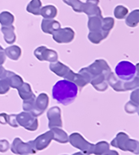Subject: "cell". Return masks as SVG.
<instances>
[{"mask_svg":"<svg viewBox=\"0 0 139 155\" xmlns=\"http://www.w3.org/2000/svg\"><path fill=\"white\" fill-rule=\"evenodd\" d=\"M111 73V68L104 60H97L88 68H84L79 71L89 83L99 91H104L107 89L106 78Z\"/></svg>","mask_w":139,"mask_h":155,"instance_id":"obj_1","label":"cell"},{"mask_svg":"<svg viewBox=\"0 0 139 155\" xmlns=\"http://www.w3.org/2000/svg\"><path fill=\"white\" fill-rule=\"evenodd\" d=\"M78 92V86L68 80H60L52 88L54 100L62 105H69L76 99Z\"/></svg>","mask_w":139,"mask_h":155,"instance_id":"obj_2","label":"cell"},{"mask_svg":"<svg viewBox=\"0 0 139 155\" xmlns=\"http://www.w3.org/2000/svg\"><path fill=\"white\" fill-rule=\"evenodd\" d=\"M49 99L46 94H41L37 98L33 96L29 100L24 101L23 109L25 112L31 113L35 117L41 115L47 108Z\"/></svg>","mask_w":139,"mask_h":155,"instance_id":"obj_3","label":"cell"},{"mask_svg":"<svg viewBox=\"0 0 139 155\" xmlns=\"http://www.w3.org/2000/svg\"><path fill=\"white\" fill-rule=\"evenodd\" d=\"M113 147H118L123 151H129L138 154V142L137 140L131 139L126 133L120 132L114 139L112 140L111 143Z\"/></svg>","mask_w":139,"mask_h":155,"instance_id":"obj_4","label":"cell"},{"mask_svg":"<svg viewBox=\"0 0 139 155\" xmlns=\"http://www.w3.org/2000/svg\"><path fill=\"white\" fill-rule=\"evenodd\" d=\"M137 65L135 66L131 62L122 61L116 67V75L120 80L124 82L132 81L137 77Z\"/></svg>","mask_w":139,"mask_h":155,"instance_id":"obj_5","label":"cell"},{"mask_svg":"<svg viewBox=\"0 0 139 155\" xmlns=\"http://www.w3.org/2000/svg\"><path fill=\"white\" fill-rule=\"evenodd\" d=\"M106 80L108 81L109 84L111 86L112 89L118 92L131 90L138 87V76L136 77L132 81L124 82L120 80L114 73L111 72L106 78Z\"/></svg>","mask_w":139,"mask_h":155,"instance_id":"obj_6","label":"cell"},{"mask_svg":"<svg viewBox=\"0 0 139 155\" xmlns=\"http://www.w3.org/2000/svg\"><path fill=\"white\" fill-rule=\"evenodd\" d=\"M68 141L74 147L79 149L80 151L86 154L89 155L93 153L94 145L92 143H89V142H87L84 139V137L80 135L79 133L71 134L69 137H68Z\"/></svg>","mask_w":139,"mask_h":155,"instance_id":"obj_7","label":"cell"},{"mask_svg":"<svg viewBox=\"0 0 139 155\" xmlns=\"http://www.w3.org/2000/svg\"><path fill=\"white\" fill-rule=\"evenodd\" d=\"M16 120L19 126L23 127L28 131L34 132L38 128V120L29 112H22L16 115Z\"/></svg>","mask_w":139,"mask_h":155,"instance_id":"obj_8","label":"cell"},{"mask_svg":"<svg viewBox=\"0 0 139 155\" xmlns=\"http://www.w3.org/2000/svg\"><path fill=\"white\" fill-rule=\"evenodd\" d=\"M11 151L14 153L19 155L31 154V153H36L31 144V141L25 143L23 141L19 139V137H16L15 139L14 140L11 146Z\"/></svg>","mask_w":139,"mask_h":155,"instance_id":"obj_9","label":"cell"},{"mask_svg":"<svg viewBox=\"0 0 139 155\" xmlns=\"http://www.w3.org/2000/svg\"><path fill=\"white\" fill-rule=\"evenodd\" d=\"M52 35L55 41L60 44H63V43L71 42L75 36V33L73 31V29L69 27L63 28V29L60 28L59 30L55 31Z\"/></svg>","mask_w":139,"mask_h":155,"instance_id":"obj_10","label":"cell"},{"mask_svg":"<svg viewBox=\"0 0 139 155\" xmlns=\"http://www.w3.org/2000/svg\"><path fill=\"white\" fill-rule=\"evenodd\" d=\"M52 139H53V133L50 130L49 132H46L42 135L37 137L34 141H31V144L35 151H41L48 147Z\"/></svg>","mask_w":139,"mask_h":155,"instance_id":"obj_11","label":"cell"},{"mask_svg":"<svg viewBox=\"0 0 139 155\" xmlns=\"http://www.w3.org/2000/svg\"><path fill=\"white\" fill-rule=\"evenodd\" d=\"M34 54L40 61H49L54 62L58 60V53L53 50L47 49L46 47H40L36 48Z\"/></svg>","mask_w":139,"mask_h":155,"instance_id":"obj_12","label":"cell"},{"mask_svg":"<svg viewBox=\"0 0 139 155\" xmlns=\"http://www.w3.org/2000/svg\"><path fill=\"white\" fill-rule=\"evenodd\" d=\"M47 117L49 120V128L61 127L62 126L61 110L58 107H52L47 111Z\"/></svg>","mask_w":139,"mask_h":155,"instance_id":"obj_13","label":"cell"},{"mask_svg":"<svg viewBox=\"0 0 139 155\" xmlns=\"http://www.w3.org/2000/svg\"><path fill=\"white\" fill-rule=\"evenodd\" d=\"M100 3L99 0H87L84 4L83 12L85 13L89 17L93 16H101L102 13L98 4Z\"/></svg>","mask_w":139,"mask_h":155,"instance_id":"obj_14","label":"cell"},{"mask_svg":"<svg viewBox=\"0 0 139 155\" xmlns=\"http://www.w3.org/2000/svg\"><path fill=\"white\" fill-rule=\"evenodd\" d=\"M61 28L60 23L54 20V19H44L41 22V30L44 33L46 34H53L55 31H57Z\"/></svg>","mask_w":139,"mask_h":155,"instance_id":"obj_15","label":"cell"},{"mask_svg":"<svg viewBox=\"0 0 139 155\" xmlns=\"http://www.w3.org/2000/svg\"><path fill=\"white\" fill-rule=\"evenodd\" d=\"M3 78H5L8 82V85L15 89H19L24 84L21 77H19V75L14 74L10 71H6Z\"/></svg>","mask_w":139,"mask_h":155,"instance_id":"obj_16","label":"cell"},{"mask_svg":"<svg viewBox=\"0 0 139 155\" xmlns=\"http://www.w3.org/2000/svg\"><path fill=\"white\" fill-rule=\"evenodd\" d=\"M102 19L103 16H93L89 17V21H88V27H89V32H95V31H100L102 32L106 37L108 36L109 34L105 33L102 31L101 29V24H102Z\"/></svg>","mask_w":139,"mask_h":155,"instance_id":"obj_17","label":"cell"},{"mask_svg":"<svg viewBox=\"0 0 139 155\" xmlns=\"http://www.w3.org/2000/svg\"><path fill=\"white\" fill-rule=\"evenodd\" d=\"M64 78H66V80L73 82L74 84H75L77 86H79L80 88L84 87L89 83V82L87 81V79L82 74H74L71 69L69 70V72L68 73V74Z\"/></svg>","mask_w":139,"mask_h":155,"instance_id":"obj_18","label":"cell"},{"mask_svg":"<svg viewBox=\"0 0 139 155\" xmlns=\"http://www.w3.org/2000/svg\"><path fill=\"white\" fill-rule=\"evenodd\" d=\"M50 69L53 73L58 74V76H60V77H65L66 75L68 74V73L69 72L70 68L68 67L65 66L62 62H58L51 63Z\"/></svg>","mask_w":139,"mask_h":155,"instance_id":"obj_19","label":"cell"},{"mask_svg":"<svg viewBox=\"0 0 139 155\" xmlns=\"http://www.w3.org/2000/svg\"><path fill=\"white\" fill-rule=\"evenodd\" d=\"M15 27L13 25L10 26H3L1 28V31L4 34V40L8 44H13L16 41V35L15 33Z\"/></svg>","mask_w":139,"mask_h":155,"instance_id":"obj_20","label":"cell"},{"mask_svg":"<svg viewBox=\"0 0 139 155\" xmlns=\"http://www.w3.org/2000/svg\"><path fill=\"white\" fill-rule=\"evenodd\" d=\"M53 133V139L60 143H67L68 142V136L63 130L59 127H54L51 129Z\"/></svg>","mask_w":139,"mask_h":155,"instance_id":"obj_21","label":"cell"},{"mask_svg":"<svg viewBox=\"0 0 139 155\" xmlns=\"http://www.w3.org/2000/svg\"><path fill=\"white\" fill-rule=\"evenodd\" d=\"M40 15L42 16L44 19H53V18H55L58 15V9L55 6L47 5V6H45L41 9Z\"/></svg>","mask_w":139,"mask_h":155,"instance_id":"obj_22","label":"cell"},{"mask_svg":"<svg viewBox=\"0 0 139 155\" xmlns=\"http://www.w3.org/2000/svg\"><path fill=\"white\" fill-rule=\"evenodd\" d=\"M18 90H19V96L23 99V101H26V100H29L33 96H35V94L31 90L30 84H26V83H24L22 86L18 89Z\"/></svg>","mask_w":139,"mask_h":155,"instance_id":"obj_23","label":"cell"},{"mask_svg":"<svg viewBox=\"0 0 139 155\" xmlns=\"http://www.w3.org/2000/svg\"><path fill=\"white\" fill-rule=\"evenodd\" d=\"M5 54L8 56L12 60H18L19 57L21 56V49L17 46H11V47H7L4 51Z\"/></svg>","mask_w":139,"mask_h":155,"instance_id":"obj_24","label":"cell"},{"mask_svg":"<svg viewBox=\"0 0 139 155\" xmlns=\"http://www.w3.org/2000/svg\"><path fill=\"white\" fill-rule=\"evenodd\" d=\"M41 9V0H32L26 7V10L35 15H40Z\"/></svg>","mask_w":139,"mask_h":155,"instance_id":"obj_25","label":"cell"},{"mask_svg":"<svg viewBox=\"0 0 139 155\" xmlns=\"http://www.w3.org/2000/svg\"><path fill=\"white\" fill-rule=\"evenodd\" d=\"M15 22V17L9 12L4 11L0 14V23L2 26H10Z\"/></svg>","mask_w":139,"mask_h":155,"instance_id":"obj_26","label":"cell"},{"mask_svg":"<svg viewBox=\"0 0 139 155\" xmlns=\"http://www.w3.org/2000/svg\"><path fill=\"white\" fill-rule=\"evenodd\" d=\"M110 150V144L106 142H100L94 146L93 153L95 155H103Z\"/></svg>","mask_w":139,"mask_h":155,"instance_id":"obj_27","label":"cell"},{"mask_svg":"<svg viewBox=\"0 0 139 155\" xmlns=\"http://www.w3.org/2000/svg\"><path fill=\"white\" fill-rule=\"evenodd\" d=\"M139 11L138 9H136V10H133L129 14V15L127 17L126 19V24L127 26H130V27H136L137 25H138L139 21Z\"/></svg>","mask_w":139,"mask_h":155,"instance_id":"obj_28","label":"cell"},{"mask_svg":"<svg viewBox=\"0 0 139 155\" xmlns=\"http://www.w3.org/2000/svg\"><path fill=\"white\" fill-rule=\"evenodd\" d=\"M63 2L66 4L71 6L75 12H78V13L83 12L84 3H82L80 0H63Z\"/></svg>","mask_w":139,"mask_h":155,"instance_id":"obj_29","label":"cell"},{"mask_svg":"<svg viewBox=\"0 0 139 155\" xmlns=\"http://www.w3.org/2000/svg\"><path fill=\"white\" fill-rule=\"evenodd\" d=\"M115 20L113 18L108 17V18H103L102 19V24H101V29L102 31L109 34L112 28L114 27Z\"/></svg>","mask_w":139,"mask_h":155,"instance_id":"obj_30","label":"cell"},{"mask_svg":"<svg viewBox=\"0 0 139 155\" xmlns=\"http://www.w3.org/2000/svg\"><path fill=\"white\" fill-rule=\"evenodd\" d=\"M128 14V9L126 7H124V6H121V5H119V6H117L115 8V10H114V15H115V17H116V19H124L126 16Z\"/></svg>","mask_w":139,"mask_h":155,"instance_id":"obj_31","label":"cell"},{"mask_svg":"<svg viewBox=\"0 0 139 155\" xmlns=\"http://www.w3.org/2000/svg\"><path fill=\"white\" fill-rule=\"evenodd\" d=\"M10 89V86L8 85V82L5 78H1L0 80V94H4L8 92Z\"/></svg>","mask_w":139,"mask_h":155,"instance_id":"obj_32","label":"cell"},{"mask_svg":"<svg viewBox=\"0 0 139 155\" xmlns=\"http://www.w3.org/2000/svg\"><path fill=\"white\" fill-rule=\"evenodd\" d=\"M125 109H126V111L127 113L137 112V110H138V105L135 104V103L132 105V103L130 101V102H128L127 104Z\"/></svg>","mask_w":139,"mask_h":155,"instance_id":"obj_33","label":"cell"},{"mask_svg":"<svg viewBox=\"0 0 139 155\" xmlns=\"http://www.w3.org/2000/svg\"><path fill=\"white\" fill-rule=\"evenodd\" d=\"M8 123L12 127H18L19 125L16 120V115H9L8 118Z\"/></svg>","mask_w":139,"mask_h":155,"instance_id":"obj_34","label":"cell"},{"mask_svg":"<svg viewBox=\"0 0 139 155\" xmlns=\"http://www.w3.org/2000/svg\"><path fill=\"white\" fill-rule=\"evenodd\" d=\"M9 148V143L6 140H1L0 141V152L5 153Z\"/></svg>","mask_w":139,"mask_h":155,"instance_id":"obj_35","label":"cell"},{"mask_svg":"<svg viewBox=\"0 0 139 155\" xmlns=\"http://www.w3.org/2000/svg\"><path fill=\"white\" fill-rule=\"evenodd\" d=\"M8 116L6 115L5 113H2L0 114V123L3 125H5L8 123Z\"/></svg>","mask_w":139,"mask_h":155,"instance_id":"obj_36","label":"cell"},{"mask_svg":"<svg viewBox=\"0 0 139 155\" xmlns=\"http://www.w3.org/2000/svg\"><path fill=\"white\" fill-rule=\"evenodd\" d=\"M5 52L3 47L0 46V65H2L5 62Z\"/></svg>","mask_w":139,"mask_h":155,"instance_id":"obj_37","label":"cell"},{"mask_svg":"<svg viewBox=\"0 0 139 155\" xmlns=\"http://www.w3.org/2000/svg\"><path fill=\"white\" fill-rule=\"evenodd\" d=\"M5 72H6V70L4 69L2 65H0V78H4Z\"/></svg>","mask_w":139,"mask_h":155,"instance_id":"obj_38","label":"cell"},{"mask_svg":"<svg viewBox=\"0 0 139 155\" xmlns=\"http://www.w3.org/2000/svg\"><path fill=\"white\" fill-rule=\"evenodd\" d=\"M103 155H119V153L116 151H114V150H109L107 153H105Z\"/></svg>","mask_w":139,"mask_h":155,"instance_id":"obj_39","label":"cell"},{"mask_svg":"<svg viewBox=\"0 0 139 155\" xmlns=\"http://www.w3.org/2000/svg\"><path fill=\"white\" fill-rule=\"evenodd\" d=\"M73 155H88L84 153H83V152H78V153H74Z\"/></svg>","mask_w":139,"mask_h":155,"instance_id":"obj_40","label":"cell"}]
</instances>
